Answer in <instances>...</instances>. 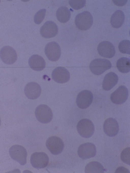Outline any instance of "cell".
Masks as SVG:
<instances>
[{
  "label": "cell",
  "mask_w": 130,
  "mask_h": 173,
  "mask_svg": "<svg viewBox=\"0 0 130 173\" xmlns=\"http://www.w3.org/2000/svg\"><path fill=\"white\" fill-rule=\"evenodd\" d=\"M1 120L0 118V126L1 125Z\"/></svg>",
  "instance_id": "30"
},
{
  "label": "cell",
  "mask_w": 130,
  "mask_h": 173,
  "mask_svg": "<svg viewBox=\"0 0 130 173\" xmlns=\"http://www.w3.org/2000/svg\"><path fill=\"white\" fill-rule=\"evenodd\" d=\"M96 153V148L93 143L86 142L80 146L78 149L79 156L83 159H86L95 156Z\"/></svg>",
  "instance_id": "10"
},
{
  "label": "cell",
  "mask_w": 130,
  "mask_h": 173,
  "mask_svg": "<svg viewBox=\"0 0 130 173\" xmlns=\"http://www.w3.org/2000/svg\"><path fill=\"white\" fill-rule=\"evenodd\" d=\"M118 48L122 53L129 54H130V41L128 40L121 41L118 45Z\"/></svg>",
  "instance_id": "24"
},
{
  "label": "cell",
  "mask_w": 130,
  "mask_h": 173,
  "mask_svg": "<svg viewBox=\"0 0 130 173\" xmlns=\"http://www.w3.org/2000/svg\"><path fill=\"white\" fill-rule=\"evenodd\" d=\"M77 129L81 136L86 138L91 137L93 135L95 131L93 123L91 120L87 119H84L80 120L77 123Z\"/></svg>",
  "instance_id": "4"
},
{
  "label": "cell",
  "mask_w": 130,
  "mask_h": 173,
  "mask_svg": "<svg viewBox=\"0 0 130 173\" xmlns=\"http://www.w3.org/2000/svg\"><path fill=\"white\" fill-rule=\"evenodd\" d=\"M45 54L50 61H56L60 58L61 50L59 45L56 42H50L46 45L45 49Z\"/></svg>",
  "instance_id": "8"
},
{
  "label": "cell",
  "mask_w": 130,
  "mask_h": 173,
  "mask_svg": "<svg viewBox=\"0 0 130 173\" xmlns=\"http://www.w3.org/2000/svg\"><path fill=\"white\" fill-rule=\"evenodd\" d=\"M52 77L55 81L59 83H63L69 80L70 74L66 68L60 67L55 68L53 70Z\"/></svg>",
  "instance_id": "15"
},
{
  "label": "cell",
  "mask_w": 130,
  "mask_h": 173,
  "mask_svg": "<svg viewBox=\"0 0 130 173\" xmlns=\"http://www.w3.org/2000/svg\"><path fill=\"white\" fill-rule=\"evenodd\" d=\"M0 57L4 63L8 65L13 64L17 59L16 51L12 47L8 46H4L1 49Z\"/></svg>",
  "instance_id": "9"
},
{
  "label": "cell",
  "mask_w": 130,
  "mask_h": 173,
  "mask_svg": "<svg viewBox=\"0 0 130 173\" xmlns=\"http://www.w3.org/2000/svg\"><path fill=\"white\" fill-rule=\"evenodd\" d=\"M115 173H129L128 169L123 166H120L118 167L116 170Z\"/></svg>",
  "instance_id": "28"
},
{
  "label": "cell",
  "mask_w": 130,
  "mask_h": 173,
  "mask_svg": "<svg viewBox=\"0 0 130 173\" xmlns=\"http://www.w3.org/2000/svg\"><path fill=\"white\" fill-rule=\"evenodd\" d=\"M128 94L127 88L124 85H121L111 94L110 99L113 103L121 104L126 101L128 97Z\"/></svg>",
  "instance_id": "12"
},
{
  "label": "cell",
  "mask_w": 130,
  "mask_h": 173,
  "mask_svg": "<svg viewBox=\"0 0 130 173\" xmlns=\"http://www.w3.org/2000/svg\"><path fill=\"white\" fill-rule=\"evenodd\" d=\"M111 64L108 60L103 59H96L90 63L89 68L91 71L96 75L102 74L111 68Z\"/></svg>",
  "instance_id": "2"
},
{
  "label": "cell",
  "mask_w": 130,
  "mask_h": 173,
  "mask_svg": "<svg viewBox=\"0 0 130 173\" xmlns=\"http://www.w3.org/2000/svg\"><path fill=\"white\" fill-rule=\"evenodd\" d=\"M49 162L48 155L43 152H35L31 157L30 162L32 166L37 169L45 168L48 165Z\"/></svg>",
  "instance_id": "7"
},
{
  "label": "cell",
  "mask_w": 130,
  "mask_h": 173,
  "mask_svg": "<svg viewBox=\"0 0 130 173\" xmlns=\"http://www.w3.org/2000/svg\"><path fill=\"white\" fill-rule=\"evenodd\" d=\"M46 146L52 154L57 155L62 153L64 148V144L59 137L53 136L49 137L46 142Z\"/></svg>",
  "instance_id": "6"
},
{
  "label": "cell",
  "mask_w": 130,
  "mask_h": 173,
  "mask_svg": "<svg viewBox=\"0 0 130 173\" xmlns=\"http://www.w3.org/2000/svg\"><path fill=\"white\" fill-rule=\"evenodd\" d=\"M46 12V9H42L36 12L34 18V21L36 24H39L42 22L45 18Z\"/></svg>",
  "instance_id": "26"
},
{
  "label": "cell",
  "mask_w": 130,
  "mask_h": 173,
  "mask_svg": "<svg viewBox=\"0 0 130 173\" xmlns=\"http://www.w3.org/2000/svg\"><path fill=\"white\" fill-rule=\"evenodd\" d=\"M93 95L91 92L85 90L80 92L78 94L76 99V103L78 106L82 109L88 107L92 103Z\"/></svg>",
  "instance_id": "11"
},
{
  "label": "cell",
  "mask_w": 130,
  "mask_h": 173,
  "mask_svg": "<svg viewBox=\"0 0 130 173\" xmlns=\"http://www.w3.org/2000/svg\"><path fill=\"white\" fill-rule=\"evenodd\" d=\"M92 15L89 11H84L78 14L75 19V23L77 27L82 31L89 29L93 23Z\"/></svg>",
  "instance_id": "1"
},
{
  "label": "cell",
  "mask_w": 130,
  "mask_h": 173,
  "mask_svg": "<svg viewBox=\"0 0 130 173\" xmlns=\"http://www.w3.org/2000/svg\"><path fill=\"white\" fill-rule=\"evenodd\" d=\"M84 171L86 173H103L105 171V169L100 163L94 161L89 162L86 165Z\"/></svg>",
  "instance_id": "22"
},
{
  "label": "cell",
  "mask_w": 130,
  "mask_h": 173,
  "mask_svg": "<svg viewBox=\"0 0 130 173\" xmlns=\"http://www.w3.org/2000/svg\"><path fill=\"white\" fill-rule=\"evenodd\" d=\"M71 15L70 10L67 7L64 6L60 7L56 12L57 19L62 23H65L68 21L70 19Z\"/></svg>",
  "instance_id": "21"
},
{
  "label": "cell",
  "mask_w": 130,
  "mask_h": 173,
  "mask_svg": "<svg viewBox=\"0 0 130 173\" xmlns=\"http://www.w3.org/2000/svg\"><path fill=\"white\" fill-rule=\"evenodd\" d=\"M97 50L101 56L108 58L113 57L115 53L114 46L108 41H103L99 43L97 46Z\"/></svg>",
  "instance_id": "13"
},
{
  "label": "cell",
  "mask_w": 130,
  "mask_h": 173,
  "mask_svg": "<svg viewBox=\"0 0 130 173\" xmlns=\"http://www.w3.org/2000/svg\"><path fill=\"white\" fill-rule=\"evenodd\" d=\"M41 88L40 85L35 82H31L25 85L24 92L26 96L29 99H35L38 98L41 93Z\"/></svg>",
  "instance_id": "16"
},
{
  "label": "cell",
  "mask_w": 130,
  "mask_h": 173,
  "mask_svg": "<svg viewBox=\"0 0 130 173\" xmlns=\"http://www.w3.org/2000/svg\"><path fill=\"white\" fill-rule=\"evenodd\" d=\"M85 0H70L69 3L70 6L75 10H78L83 8L85 5Z\"/></svg>",
  "instance_id": "25"
},
{
  "label": "cell",
  "mask_w": 130,
  "mask_h": 173,
  "mask_svg": "<svg viewBox=\"0 0 130 173\" xmlns=\"http://www.w3.org/2000/svg\"><path fill=\"white\" fill-rule=\"evenodd\" d=\"M35 114L37 120L41 123L44 124L50 122L53 117L51 109L45 104H41L38 106L36 109Z\"/></svg>",
  "instance_id": "5"
},
{
  "label": "cell",
  "mask_w": 130,
  "mask_h": 173,
  "mask_svg": "<svg viewBox=\"0 0 130 173\" xmlns=\"http://www.w3.org/2000/svg\"><path fill=\"white\" fill-rule=\"evenodd\" d=\"M9 153L11 158L21 165H24L26 164L27 153L23 146L18 145H13L9 149Z\"/></svg>",
  "instance_id": "3"
},
{
  "label": "cell",
  "mask_w": 130,
  "mask_h": 173,
  "mask_svg": "<svg viewBox=\"0 0 130 173\" xmlns=\"http://www.w3.org/2000/svg\"><path fill=\"white\" fill-rule=\"evenodd\" d=\"M103 127L105 133L110 137L116 136L118 133L119 130L117 121L112 118H108L105 121Z\"/></svg>",
  "instance_id": "17"
},
{
  "label": "cell",
  "mask_w": 130,
  "mask_h": 173,
  "mask_svg": "<svg viewBox=\"0 0 130 173\" xmlns=\"http://www.w3.org/2000/svg\"><path fill=\"white\" fill-rule=\"evenodd\" d=\"M117 75L113 72H110L105 76L102 83V87L106 91L111 90L117 83L118 81Z\"/></svg>",
  "instance_id": "19"
},
{
  "label": "cell",
  "mask_w": 130,
  "mask_h": 173,
  "mask_svg": "<svg viewBox=\"0 0 130 173\" xmlns=\"http://www.w3.org/2000/svg\"><path fill=\"white\" fill-rule=\"evenodd\" d=\"M0 2H1V1L0 0Z\"/></svg>",
  "instance_id": "31"
},
{
  "label": "cell",
  "mask_w": 130,
  "mask_h": 173,
  "mask_svg": "<svg viewBox=\"0 0 130 173\" xmlns=\"http://www.w3.org/2000/svg\"><path fill=\"white\" fill-rule=\"evenodd\" d=\"M116 66L118 70L121 72L127 73L130 71V59L122 57L119 59L117 62Z\"/></svg>",
  "instance_id": "23"
},
{
  "label": "cell",
  "mask_w": 130,
  "mask_h": 173,
  "mask_svg": "<svg viewBox=\"0 0 130 173\" xmlns=\"http://www.w3.org/2000/svg\"><path fill=\"white\" fill-rule=\"evenodd\" d=\"M127 0H112L113 3L116 5L122 6L124 5L126 3Z\"/></svg>",
  "instance_id": "29"
},
{
  "label": "cell",
  "mask_w": 130,
  "mask_h": 173,
  "mask_svg": "<svg viewBox=\"0 0 130 173\" xmlns=\"http://www.w3.org/2000/svg\"><path fill=\"white\" fill-rule=\"evenodd\" d=\"M58 27L56 24L51 21L46 22L41 27L40 33L43 37L49 38L55 36L58 32Z\"/></svg>",
  "instance_id": "14"
},
{
  "label": "cell",
  "mask_w": 130,
  "mask_h": 173,
  "mask_svg": "<svg viewBox=\"0 0 130 173\" xmlns=\"http://www.w3.org/2000/svg\"><path fill=\"white\" fill-rule=\"evenodd\" d=\"M28 64L32 69L36 71L42 70L46 66L44 59L41 56L37 54L33 55L30 57Z\"/></svg>",
  "instance_id": "18"
},
{
  "label": "cell",
  "mask_w": 130,
  "mask_h": 173,
  "mask_svg": "<svg viewBox=\"0 0 130 173\" xmlns=\"http://www.w3.org/2000/svg\"><path fill=\"white\" fill-rule=\"evenodd\" d=\"M122 161L125 163L130 165V148H125L122 151L120 156Z\"/></svg>",
  "instance_id": "27"
},
{
  "label": "cell",
  "mask_w": 130,
  "mask_h": 173,
  "mask_svg": "<svg viewBox=\"0 0 130 173\" xmlns=\"http://www.w3.org/2000/svg\"><path fill=\"white\" fill-rule=\"evenodd\" d=\"M125 17L124 12L121 10H116L111 16L110 22L112 26L115 28H118L123 24Z\"/></svg>",
  "instance_id": "20"
}]
</instances>
